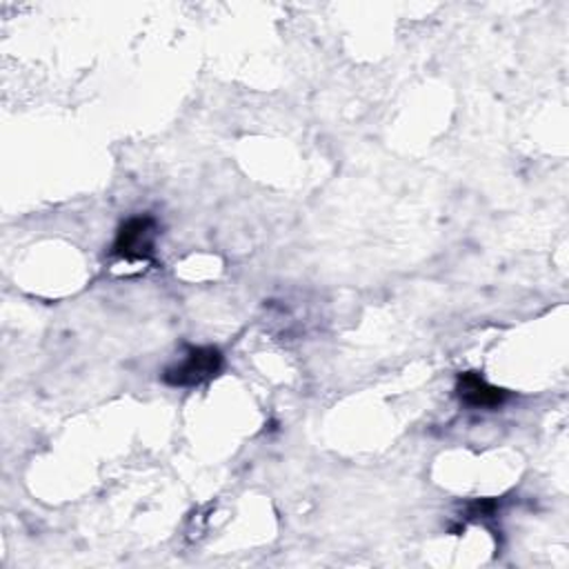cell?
Listing matches in <instances>:
<instances>
[{
  "mask_svg": "<svg viewBox=\"0 0 569 569\" xmlns=\"http://www.w3.org/2000/svg\"><path fill=\"white\" fill-rule=\"evenodd\" d=\"M224 365V356L218 347L207 345V347H196L187 345L182 360L173 362L162 371V382L169 387H198L220 373Z\"/></svg>",
  "mask_w": 569,
  "mask_h": 569,
  "instance_id": "obj_1",
  "label": "cell"
},
{
  "mask_svg": "<svg viewBox=\"0 0 569 569\" xmlns=\"http://www.w3.org/2000/svg\"><path fill=\"white\" fill-rule=\"evenodd\" d=\"M156 238H158V220L149 213L127 218L113 238L111 253L136 262V260H153L156 253Z\"/></svg>",
  "mask_w": 569,
  "mask_h": 569,
  "instance_id": "obj_2",
  "label": "cell"
},
{
  "mask_svg": "<svg viewBox=\"0 0 569 569\" xmlns=\"http://www.w3.org/2000/svg\"><path fill=\"white\" fill-rule=\"evenodd\" d=\"M456 396L469 409H498L509 400V391L491 385L478 371H462L456 380Z\"/></svg>",
  "mask_w": 569,
  "mask_h": 569,
  "instance_id": "obj_3",
  "label": "cell"
},
{
  "mask_svg": "<svg viewBox=\"0 0 569 569\" xmlns=\"http://www.w3.org/2000/svg\"><path fill=\"white\" fill-rule=\"evenodd\" d=\"M498 511V500L496 498H480L467 505V518L469 520H480V518H491Z\"/></svg>",
  "mask_w": 569,
  "mask_h": 569,
  "instance_id": "obj_4",
  "label": "cell"
}]
</instances>
